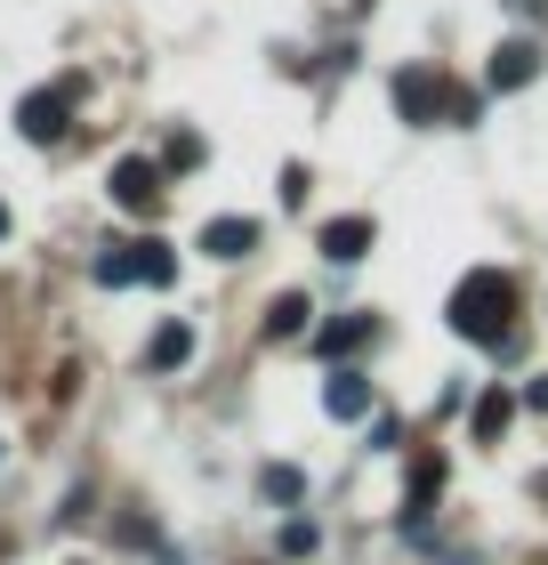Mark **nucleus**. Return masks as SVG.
I'll return each instance as SVG.
<instances>
[{
	"label": "nucleus",
	"mask_w": 548,
	"mask_h": 565,
	"mask_svg": "<svg viewBox=\"0 0 548 565\" xmlns=\"http://www.w3.org/2000/svg\"><path fill=\"white\" fill-rule=\"evenodd\" d=\"M452 331L460 340H476V348H508V323H516V275L501 267H476V275H460V291H452Z\"/></svg>",
	"instance_id": "f257e3e1"
},
{
	"label": "nucleus",
	"mask_w": 548,
	"mask_h": 565,
	"mask_svg": "<svg viewBox=\"0 0 548 565\" xmlns=\"http://www.w3.org/2000/svg\"><path fill=\"white\" fill-rule=\"evenodd\" d=\"M97 282H106V291H121V282L170 291V282H178V250L170 243H106V250H97Z\"/></svg>",
	"instance_id": "f03ea898"
},
{
	"label": "nucleus",
	"mask_w": 548,
	"mask_h": 565,
	"mask_svg": "<svg viewBox=\"0 0 548 565\" xmlns=\"http://www.w3.org/2000/svg\"><path fill=\"white\" fill-rule=\"evenodd\" d=\"M73 97H82V73L57 82V89H33V97L17 106V138H24V146H57V138L73 130Z\"/></svg>",
	"instance_id": "7ed1b4c3"
},
{
	"label": "nucleus",
	"mask_w": 548,
	"mask_h": 565,
	"mask_svg": "<svg viewBox=\"0 0 548 565\" xmlns=\"http://www.w3.org/2000/svg\"><path fill=\"white\" fill-rule=\"evenodd\" d=\"M106 194H114V211L153 218V211H162V162H146V153H121V162L106 170Z\"/></svg>",
	"instance_id": "20e7f679"
},
{
	"label": "nucleus",
	"mask_w": 548,
	"mask_h": 565,
	"mask_svg": "<svg viewBox=\"0 0 548 565\" xmlns=\"http://www.w3.org/2000/svg\"><path fill=\"white\" fill-rule=\"evenodd\" d=\"M396 114L411 121V130H428L436 114L452 121V82H443L436 65H404V73H396Z\"/></svg>",
	"instance_id": "39448f33"
},
{
	"label": "nucleus",
	"mask_w": 548,
	"mask_h": 565,
	"mask_svg": "<svg viewBox=\"0 0 548 565\" xmlns=\"http://www.w3.org/2000/svg\"><path fill=\"white\" fill-rule=\"evenodd\" d=\"M323 413H331V420H363V413H372V380H363L355 364H331V380H323Z\"/></svg>",
	"instance_id": "423d86ee"
},
{
	"label": "nucleus",
	"mask_w": 548,
	"mask_h": 565,
	"mask_svg": "<svg viewBox=\"0 0 548 565\" xmlns=\"http://www.w3.org/2000/svg\"><path fill=\"white\" fill-rule=\"evenodd\" d=\"M436 493H443V452H420V460H411V484H404V525H411V533L428 525Z\"/></svg>",
	"instance_id": "0eeeda50"
},
{
	"label": "nucleus",
	"mask_w": 548,
	"mask_h": 565,
	"mask_svg": "<svg viewBox=\"0 0 548 565\" xmlns=\"http://www.w3.org/2000/svg\"><path fill=\"white\" fill-rule=\"evenodd\" d=\"M372 235H379V226H372V218H331V226H323V235H315V250H323V259H331V267H355V259H363V250H372Z\"/></svg>",
	"instance_id": "6e6552de"
},
{
	"label": "nucleus",
	"mask_w": 548,
	"mask_h": 565,
	"mask_svg": "<svg viewBox=\"0 0 548 565\" xmlns=\"http://www.w3.org/2000/svg\"><path fill=\"white\" fill-rule=\"evenodd\" d=\"M372 340H379V323H372V316H339V323L315 331V355H323V364H347V355H355V348H372Z\"/></svg>",
	"instance_id": "1a4fd4ad"
},
{
	"label": "nucleus",
	"mask_w": 548,
	"mask_h": 565,
	"mask_svg": "<svg viewBox=\"0 0 548 565\" xmlns=\"http://www.w3.org/2000/svg\"><path fill=\"white\" fill-rule=\"evenodd\" d=\"M533 73H540V49L533 41H501V49H492V65H484V82L492 89H525Z\"/></svg>",
	"instance_id": "9d476101"
},
{
	"label": "nucleus",
	"mask_w": 548,
	"mask_h": 565,
	"mask_svg": "<svg viewBox=\"0 0 548 565\" xmlns=\"http://www.w3.org/2000/svg\"><path fill=\"white\" fill-rule=\"evenodd\" d=\"M202 250H211V259H250L258 250V218H211L202 226Z\"/></svg>",
	"instance_id": "9b49d317"
},
{
	"label": "nucleus",
	"mask_w": 548,
	"mask_h": 565,
	"mask_svg": "<svg viewBox=\"0 0 548 565\" xmlns=\"http://www.w3.org/2000/svg\"><path fill=\"white\" fill-rule=\"evenodd\" d=\"M508 420H516V396H508V388H484V396H476V413H468L476 445H501V436H508Z\"/></svg>",
	"instance_id": "f8f14e48"
},
{
	"label": "nucleus",
	"mask_w": 548,
	"mask_h": 565,
	"mask_svg": "<svg viewBox=\"0 0 548 565\" xmlns=\"http://www.w3.org/2000/svg\"><path fill=\"white\" fill-rule=\"evenodd\" d=\"M186 355H194V323H162V331H153V348H146V364L153 372H178Z\"/></svg>",
	"instance_id": "ddd939ff"
},
{
	"label": "nucleus",
	"mask_w": 548,
	"mask_h": 565,
	"mask_svg": "<svg viewBox=\"0 0 548 565\" xmlns=\"http://www.w3.org/2000/svg\"><path fill=\"white\" fill-rule=\"evenodd\" d=\"M258 493H267L275 509H299L307 501V477L291 469V460H267V469H258Z\"/></svg>",
	"instance_id": "4468645a"
},
{
	"label": "nucleus",
	"mask_w": 548,
	"mask_h": 565,
	"mask_svg": "<svg viewBox=\"0 0 548 565\" xmlns=\"http://www.w3.org/2000/svg\"><path fill=\"white\" fill-rule=\"evenodd\" d=\"M307 316H315V307H307V291H282V299L267 307V340H299Z\"/></svg>",
	"instance_id": "2eb2a0df"
},
{
	"label": "nucleus",
	"mask_w": 548,
	"mask_h": 565,
	"mask_svg": "<svg viewBox=\"0 0 548 565\" xmlns=\"http://www.w3.org/2000/svg\"><path fill=\"white\" fill-rule=\"evenodd\" d=\"M202 153H211V146H202L194 130H170V146H162V170H202Z\"/></svg>",
	"instance_id": "dca6fc26"
},
{
	"label": "nucleus",
	"mask_w": 548,
	"mask_h": 565,
	"mask_svg": "<svg viewBox=\"0 0 548 565\" xmlns=\"http://www.w3.org/2000/svg\"><path fill=\"white\" fill-rule=\"evenodd\" d=\"M307 186H315V178H307V162L282 170V211H307Z\"/></svg>",
	"instance_id": "f3484780"
},
{
	"label": "nucleus",
	"mask_w": 548,
	"mask_h": 565,
	"mask_svg": "<svg viewBox=\"0 0 548 565\" xmlns=\"http://www.w3.org/2000/svg\"><path fill=\"white\" fill-rule=\"evenodd\" d=\"M307 550H315V525L291 518V525H282V557H307Z\"/></svg>",
	"instance_id": "a211bd4d"
},
{
	"label": "nucleus",
	"mask_w": 548,
	"mask_h": 565,
	"mask_svg": "<svg viewBox=\"0 0 548 565\" xmlns=\"http://www.w3.org/2000/svg\"><path fill=\"white\" fill-rule=\"evenodd\" d=\"M121 542H129V550H162V533H153L146 518H121Z\"/></svg>",
	"instance_id": "6ab92c4d"
},
{
	"label": "nucleus",
	"mask_w": 548,
	"mask_h": 565,
	"mask_svg": "<svg viewBox=\"0 0 548 565\" xmlns=\"http://www.w3.org/2000/svg\"><path fill=\"white\" fill-rule=\"evenodd\" d=\"M525 404H533V413H548V380H533V388H525Z\"/></svg>",
	"instance_id": "aec40b11"
},
{
	"label": "nucleus",
	"mask_w": 548,
	"mask_h": 565,
	"mask_svg": "<svg viewBox=\"0 0 548 565\" xmlns=\"http://www.w3.org/2000/svg\"><path fill=\"white\" fill-rule=\"evenodd\" d=\"M533 493H540V501H548V469H540V477H533Z\"/></svg>",
	"instance_id": "412c9836"
},
{
	"label": "nucleus",
	"mask_w": 548,
	"mask_h": 565,
	"mask_svg": "<svg viewBox=\"0 0 548 565\" xmlns=\"http://www.w3.org/2000/svg\"><path fill=\"white\" fill-rule=\"evenodd\" d=\"M0 235H9V202H0Z\"/></svg>",
	"instance_id": "4be33fe9"
},
{
	"label": "nucleus",
	"mask_w": 548,
	"mask_h": 565,
	"mask_svg": "<svg viewBox=\"0 0 548 565\" xmlns=\"http://www.w3.org/2000/svg\"><path fill=\"white\" fill-rule=\"evenodd\" d=\"M363 9H372V0H363Z\"/></svg>",
	"instance_id": "5701e85b"
}]
</instances>
